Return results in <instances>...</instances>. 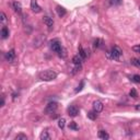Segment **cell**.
<instances>
[{
    "label": "cell",
    "instance_id": "obj_1",
    "mask_svg": "<svg viewBox=\"0 0 140 140\" xmlns=\"http://www.w3.org/2000/svg\"><path fill=\"white\" fill-rule=\"evenodd\" d=\"M121 56H123V50L118 46L112 47V49L107 53V57L111 59H114V60H119Z\"/></svg>",
    "mask_w": 140,
    "mask_h": 140
},
{
    "label": "cell",
    "instance_id": "obj_2",
    "mask_svg": "<svg viewBox=\"0 0 140 140\" xmlns=\"http://www.w3.org/2000/svg\"><path fill=\"white\" fill-rule=\"evenodd\" d=\"M56 78H57V73L54 70H45L40 73V79L43 81H52Z\"/></svg>",
    "mask_w": 140,
    "mask_h": 140
},
{
    "label": "cell",
    "instance_id": "obj_3",
    "mask_svg": "<svg viewBox=\"0 0 140 140\" xmlns=\"http://www.w3.org/2000/svg\"><path fill=\"white\" fill-rule=\"evenodd\" d=\"M49 46H50V48H52L53 52H55V53H57V54L60 52L61 48H62L60 42H59L58 40H54V41H52V42L49 43Z\"/></svg>",
    "mask_w": 140,
    "mask_h": 140
},
{
    "label": "cell",
    "instance_id": "obj_4",
    "mask_svg": "<svg viewBox=\"0 0 140 140\" xmlns=\"http://www.w3.org/2000/svg\"><path fill=\"white\" fill-rule=\"evenodd\" d=\"M57 107H58V104L56 102H50L45 107V113L46 114H53V113H55L57 111Z\"/></svg>",
    "mask_w": 140,
    "mask_h": 140
},
{
    "label": "cell",
    "instance_id": "obj_5",
    "mask_svg": "<svg viewBox=\"0 0 140 140\" xmlns=\"http://www.w3.org/2000/svg\"><path fill=\"white\" fill-rule=\"evenodd\" d=\"M67 111H68V115L71 116V117H76L79 114V108L76 105H70Z\"/></svg>",
    "mask_w": 140,
    "mask_h": 140
},
{
    "label": "cell",
    "instance_id": "obj_6",
    "mask_svg": "<svg viewBox=\"0 0 140 140\" xmlns=\"http://www.w3.org/2000/svg\"><path fill=\"white\" fill-rule=\"evenodd\" d=\"M5 58L8 62H13L14 59H16V53H14V49H10L8 53H6Z\"/></svg>",
    "mask_w": 140,
    "mask_h": 140
},
{
    "label": "cell",
    "instance_id": "obj_7",
    "mask_svg": "<svg viewBox=\"0 0 140 140\" xmlns=\"http://www.w3.org/2000/svg\"><path fill=\"white\" fill-rule=\"evenodd\" d=\"M93 111H95L96 113H101L103 111V108H104V105H103V103L101 102V101H94L93 102Z\"/></svg>",
    "mask_w": 140,
    "mask_h": 140
},
{
    "label": "cell",
    "instance_id": "obj_8",
    "mask_svg": "<svg viewBox=\"0 0 140 140\" xmlns=\"http://www.w3.org/2000/svg\"><path fill=\"white\" fill-rule=\"evenodd\" d=\"M31 9L35 13H40L42 11V8L40 7V5L37 4V0H31Z\"/></svg>",
    "mask_w": 140,
    "mask_h": 140
},
{
    "label": "cell",
    "instance_id": "obj_9",
    "mask_svg": "<svg viewBox=\"0 0 140 140\" xmlns=\"http://www.w3.org/2000/svg\"><path fill=\"white\" fill-rule=\"evenodd\" d=\"M56 12H57V14H58V17H60V18H62V17H65L67 14V10L65 9L64 7H60V6H57L56 7Z\"/></svg>",
    "mask_w": 140,
    "mask_h": 140
},
{
    "label": "cell",
    "instance_id": "obj_10",
    "mask_svg": "<svg viewBox=\"0 0 140 140\" xmlns=\"http://www.w3.org/2000/svg\"><path fill=\"white\" fill-rule=\"evenodd\" d=\"M12 8L14 9V11L18 12L19 14L22 13V6H21V4L19 1H13L12 2Z\"/></svg>",
    "mask_w": 140,
    "mask_h": 140
},
{
    "label": "cell",
    "instance_id": "obj_11",
    "mask_svg": "<svg viewBox=\"0 0 140 140\" xmlns=\"http://www.w3.org/2000/svg\"><path fill=\"white\" fill-rule=\"evenodd\" d=\"M82 61H83V58H82L80 55H76V56H73V58H72V62H73V65H74V66H81Z\"/></svg>",
    "mask_w": 140,
    "mask_h": 140
},
{
    "label": "cell",
    "instance_id": "obj_12",
    "mask_svg": "<svg viewBox=\"0 0 140 140\" xmlns=\"http://www.w3.org/2000/svg\"><path fill=\"white\" fill-rule=\"evenodd\" d=\"M97 137H99L100 139H102V140H107L109 138V135L105 131V130H99V132H97Z\"/></svg>",
    "mask_w": 140,
    "mask_h": 140
},
{
    "label": "cell",
    "instance_id": "obj_13",
    "mask_svg": "<svg viewBox=\"0 0 140 140\" xmlns=\"http://www.w3.org/2000/svg\"><path fill=\"white\" fill-rule=\"evenodd\" d=\"M43 22L46 24V26H48V28H52V26L54 25V21L52 18L49 17H44L43 18Z\"/></svg>",
    "mask_w": 140,
    "mask_h": 140
},
{
    "label": "cell",
    "instance_id": "obj_14",
    "mask_svg": "<svg viewBox=\"0 0 140 140\" xmlns=\"http://www.w3.org/2000/svg\"><path fill=\"white\" fill-rule=\"evenodd\" d=\"M87 115H88V118H89V119H91V120H95L97 118V113L95 112V111L89 112Z\"/></svg>",
    "mask_w": 140,
    "mask_h": 140
},
{
    "label": "cell",
    "instance_id": "obj_15",
    "mask_svg": "<svg viewBox=\"0 0 140 140\" xmlns=\"http://www.w3.org/2000/svg\"><path fill=\"white\" fill-rule=\"evenodd\" d=\"M108 4L112 7H117V6H120L123 4V0H108Z\"/></svg>",
    "mask_w": 140,
    "mask_h": 140
},
{
    "label": "cell",
    "instance_id": "obj_16",
    "mask_svg": "<svg viewBox=\"0 0 140 140\" xmlns=\"http://www.w3.org/2000/svg\"><path fill=\"white\" fill-rule=\"evenodd\" d=\"M9 36V30L7 26H2L1 29V37L2 38H7Z\"/></svg>",
    "mask_w": 140,
    "mask_h": 140
},
{
    "label": "cell",
    "instance_id": "obj_17",
    "mask_svg": "<svg viewBox=\"0 0 140 140\" xmlns=\"http://www.w3.org/2000/svg\"><path fill=\"white\" fill-rule=\"evenodd\" d=\"M40 139L41 140H50V136H49L48 131H43L42 132L41 136H40Z\"/></svg>",
    "mask_w": 140,
    "mask_h": 140
},
{
    "label": "cell",
    "instance_id": "obj_18",
    "mask_svg": "<svg viewBox=\"0 0 140 140\" xmlns=\"http://www.w3.org/2000/svg\"><path fill=\"white\" fill-rule=\"evenodd\" d=\"M79 55L81 56V57H82L83 59H85V58L88 57V53H87V50H84L81 46L79 47Z\"/></svg>",
    "mask_w": 140,
    "mask_h": 140
},
{
    "label": "cell",
    "instance_id": "obj_19",
    "mask_svg": "<svg viewBox=\"0 0 140 140\" xmlns=\"http://www.w3.org/2000/svg\"><path fill=\"white\" fill-rule=\"evenodd\" d=\"M65 125H66V119H65L64 117L59 118V120H58V127L60 128V129H64V128H65Z\"/></svg>",
    "mask_w": 140,
    "mask_h": 140
},
{
    "label": "cell",
    "instance_id": "obj_20",
    "mask_svg": "<svg viewBox=\"0 0 140 140\" xmlns=\"http://www.w3.org/2000/svg\"><path fill=\"white\" fill-rule=\"evenodd\" d=\"M129 95L132 97V99H137V97H138V92H137L135 89H131V90L129 91Z\"/></svg>",
    "mask_w": 140,
    "mask_h": 140
},
{
    "label": "cell",
    "instance_id": "obj_21",
    "mask_svg": "<svg viewBox=\"0 0 140 140\" xmlns=\"http://www.w3.org/2000/svg\"><path fill=\"white\" fill-rule=\"evenodd\" d=\"M14 139L16 140H28V137H26V135H24V133H19L18 136H16Z\"/></svg>",
    "mask_w": 140,
    "mask_h": 140
},
{
    "label": "cell",
    "instance_id": "obj_22",
    "mask_svg": "<svg viewBox=\"0 0 140 140\" xmlns=\"http://www.w3.org/2000/svg\"><path fill=\"white\" fill-rule=\"evenodd\" d=\"M131 81L135 83H140V74H133L131 77Z\"/></svg>",
    "mask_w": 140,
    "mask_h": 140
},
{
    "label": "cell",
    "instance_id": "obj_23",
    "mask_svg": "<svg viewBox=\"0 0 140 140\" xmlns=\"http://www.w3.org/2000/svg\"><path fill=\"white\" fill-rule=\"evenodd\" d=\"M69 128L72 130H79V127H78V125L76 124V121H71L69 124Z\"/></svg>",
    "mask_w": 140,
    "mask_h": 140
},
{
    "label": "cell",
    "instance_id": "obj_24",
    "mask_svg": "<svg viewBox=\"0 0 140 140\" xmlns=\"http://www.w3.org/2000/svg\"><path fill=\"white\" fill-rule=\"evenodd\" d=\"M102 40H100V38H96V40L94 41V46L96 47V48H99V47H101L102 46Z\"/></svg>",
    "mask_w": 140,
    "mask_h": 140
},
{
    "label": "cell",
    "instance_id": "obj_25",
    "mask_svg": "<svg viewBox=\"0 0 140 140\" xmlns=\"http://www.w3.org/2000/svg\"><path fill=\"white\" fill-rule=\"evenodd\" d=\"M0 20H1V23L5 24L6 21H7V17H6V13L5 12H1L0 13Z\"/></svg>",
    "mask_w": 140,
    "mask_h": 140
},
{
    "label": "cell",
    "instance_id": "obj_26",
    "mask_svg": "<svg viewBox=\"0 0 140 140\" xmlns=\"http://www.w3.org/2000/svg\"><path fill=\"white\" fill-rule=\"evenodd\" d=\"M58 55L60 56V57H62V58H65V57H66V56H67L66 49H65V48H61V50H60V52L58 53Z\"/></svg>",
    "mask_w": 140,
    "mask_h": 140
},
{
    "label": "cell",
    "instance_id": "obj_27",
    "mask_svg": "<svg viewBox=\"0 0 140 140\" xmlns=\"http://www.w3.org/2000/svg\"><path fill=\"white\" fill-rule=\"evenodd\" d=\"M131 62L133 65H135V66H137V67H140V58H133L132 60H131Z\"/></svg>",
    "mask_w": 140,
    "mask_h": 140
},
{
    "label": "cell",
    "instance_id": "obj_28",
    "mask_svg": "<svg viewBox=\"0 0 140 140\" xmlns=\"http://www.w3.org/2000/svg\"><path fill=\"white\" fill-rule=\"evenodd\" d=\"M132 50H133L135 53H137V54H140V44H139V45L132 46Z\"/></svg>",
    "mask_w": 140,
    "mask_h": 140
},
{
    "label": "cell",
    "instance_id": "obj_29",
    "mask_svg": "<svg viewBox=\"0 0 140 140\" xmlns=\"http://www.w3.org/2000/svg\"><path fill=\"white\" fill-rule=\"evenodd\" d=\"M83 85H84V82H81V84H80V87H78V89H77V90H76V92H79V91H81L82 90V87H83Z\"/></svg>",
    "mask_w": 140,
    "mask_h": 140
},
{
    "label": "cell",
    "instance_id": "obj_30",
    "mask_svg": "<svg viewBox=\"0 0 140 140\" xmlns=\"http://www.w3.org/2000/svg\"><path fill=\"white\" fill-rule=\"evenodd\" d=\"M1 106H5V96L2 95V101H1Z\"/></svg>",
    "mask_w": 140,
    "mask_h": 140
},
{
    "label": "cell",
    "instance_id": "obj_31",
    "mask_svg": "<svg viewBox=\"0 0 140 140\" xmlns=\"http://www.w3.org/2000/svg\"><path fill=\"white\" fill-rule=\"evenodd\" d=\"M136 109H137V111H140V104H138V105H136Z\"/></svg>",
    "mask_w": 140,
    "mask_h": 140
},
{
    "label": "cell",
    "instance_id": "obj_32",
    "mask_svg": "<svg viewBox=\"0 0 140 140\" xmlns=\"http://www.w3.org/2000/svg\"><path fill=\"white\" fill-rule=\"evenodd\" d=\"M139 9H140V8H139Z\"/></svg>",
    "mask_w": 140,
    "mask_h": 140
}]
</instances>
